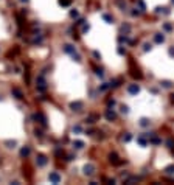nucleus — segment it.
Listing matches in <instances>:
<instances>
[{
  "label": "nucleus",
  "instance_id": "0eeeda50",
  "mask_svg": "<svg viewBox=\"0 0 174 185\" xmlns=\"http://www.w3.org/2000/svg\"><path fill=\"white\" fill-rule=\"evenodd\" d=\"M34 118H36V120H39V121H41V123L45 126V121H47V120H45L44 114H36V115H34Z\"/></svg>",
  "mask_w": 174,
  "mask_h": 185
},
{
  "label": "nucleus",
  "instance_id": "20e7f679",
  "mask_svg": "<svg viewBox=\"0 0 174 185\" xmlns=\"http://www.w3.org/2000/svg\"><path fill=\"white\" fill-rule=\"evenodd\" d=\"M115 117H117V115H115V112H114V110H111V109H109L107 112H106V118L109 120V121H112V120H115Z\"/></svg>",
  "mask_w": 174,
  "mask_h": 185
},
{
  "label": "nucleus",
  "instance_id": "aec40b11",
  "mask_svg": "<svg viewBox=\"0 0 174 185\" xmlns=\"http://www.w3.org/2000/svg\"><path fill=\"white\" fill-rule=\"evenodd\" d=\"M121 31H129V25H123L121 26Z\"/></svg>",
  "mask_w": 174,
  "mask_h": 185
},
{
  "label": "nucleus",
  "instance_id": "6e6552de",
  "mask_svg": "<svg viewBox=\"0 0 174 185\" xmlns=\"http://www.w3.org/2000/svg\"><path fill=\"white\" fill-rule=\"evenodd\" d=\"M70 107H72L73 110H79V109L82 107V103H79V101H76V103H72V104H70Z\"/></svg>",
  "mask_w": 174,
  "mask_h": 185
},
{
  "label": "nucleus",
  "instance_id": "4468645a",
  "mask_svg": "<svg viewBox=\"0 0 174 185\" xmlns=\"http://www.w3.org/2000/svg\"><path fill=\"white\" fill-rule=\"evenodd\" d=\"M117 5L120 6L121 10H124V8H126V2H124V0H117Z\"/></svg>",
  "mask_w": 174,
  "mask_h": 185
},
{
  "label": "nucleus",
  "instance_id": "c756f323",
  "mask_svg": "<svg viewBox=\"0 0 174 185\" xmlns=\"http://www.w3.org/2000/svg\"><path fill=\"white\" fill-rule=\"evenodd\" d=\"M172 3H174V0H172Z\"/></svg>",
  "mask_w": 174,
  "mask_h": 185
},
{
  "label": "nucleus",
  "instance_id": "a878e982",
  "mask_svg": "<svg viewBox=\"0 0 174 185\" xmlns=\"http://www.w3.org/2000/svg\"><path fill=\"white\" fill-rule=\"evenodd\" d=\"M96 75H98V76H103V70H99V69H96Z\"/></svg>",
  "mask_w": 174,
  "mask_h": 185
},
{
  "label": "nucleus",
  "instance_id": "f257e3e1",
  "mask_svg": "<svg viewBox=\"0 0 174 185\" xmlns=\"http://www.w3.org/2000/svg\"><path fill=\"white\" fill-rule=\"evenodd\" d=\"M50 182H53V183H59L61 182V176L58 174V173H50Z\"/></svg>",
  "mask_w": 174,
  "mask_h": 185
},
{
  "label": "nucleus",
  "instance_id": "cd10ccee",
  "mask_svg": "<svg viewBox=\"0 0 174 185\" xmlns=\"http://www.w3.org/2000/svg\"><path fill=\"white\" fill-rule=\"evenodd\" d=\"M169 54H174V48H169Z\"/></svg>",
  "mask_w": 174,
  "mask_h": 185
},
{
  "label": "nucleus",
  "instance_id": "9b49d317",
  "mask_svg": "<svg viewBox=\"0 0 174 185\" xmlns=\"http://www.w3.org/2000/svg\"><path fill=\"white\" fill-rule=\"evenodd\" d=\"M154 39H155V42H159V44L165 41V38H163V34H155V38H154Z\"/></svg>",
  "mask_w": 174,
  "mask_h": 185
},
{
  "label": "nucleus",
  "instance_id": "5701e85b",
  "mask_svg": "<svg viewBox=\"0 0 174 185\" xmlns=\"http://www.w3.org/2000/svg\"><path fill=\"white\" fill-rule=\"evenodd\" d=\"M145 51H148V50H151V45L149 44H145V48H143Z\"/></svg>",
  "mask_w": 174,
  "mask_h": 185
},
{
  "label": "nucleus",
  "instance_id": "7ed1b4c3",
  "mask_svg": "<svg viewBox=\"0 0 174 185\" xmlns=\"http://www.w3.org/2000/svg\"><path fill=\"white\" fill-rule=\"evenodd\" d=\"M36 162H38L39 166H44L45 163H47V157H45V156H38V160H36Z\"/></svg>",
  "mask_w": 174,
  "mask_h": 185
},
{
  "label": "nucleus",
  "instance_id": "412c9836",
  "mask_svg": "<svg viewBox=\"0 0 174 185\" xmlns=\"http://www.w3.org/2000/svg\"><path fill=\"white\" fill-rule=\"evenodd\" d=\"M163 86L166 87V89H169V87H171V82H168V81H163Z\"/></svg>",
  "mask_w": 174,
  "mask_h": 185
},
{
  "label": "nucleus",
  "instance_id": "2eb2a0df",
  "mask_svg": "<svg viewBox=\"0 0 174 185\" xmlns=\"http://www.w3.org/2000/svg\"><path fill=\"white\" fill-rule=\"evenodd\" d=\"M13 94L16 95V98H22V92H20L19 89H14V90H13Z\"/></svg>",
  "mask_w": 174,
  "mask_h": 185
},
{
  "label": "nucleus",
  "instance_id": "bb28decb",
  "mask_svg": "<svg viewBox=\"0 0 174 185\" xmlns=\"http://www.w3.org/2000/svg\"><path fill=\"white\" fill-rule=\"evenodd\" d=\"M118 53H120V54H124L126 51H124V48H121V47H120V48H118Z\"/></svg>",
  "mask_w": 174,
  "mask_h": 185
},
{
  "label": "nucleus",
  "instance_id": "ddd939ff",
  "mask_svg": "<svg viewBox=\"0 0 174 185\" xmlns=\"http://www.w3.org/2000/svg\"><path fill=\"white\" fill-rule=\"evenodd\" d=\"M103 19H104L107 23H112V22H114V19H112V17L109 16V14H104V16H103Z\"/></svg>",
  "mask_w": 174,
  "mask_h": 185
},
{
  "label": "nucleus",
  "instance_id": "a211bd4d",
  "mask_svg": "<svg viewBox=\"0 0 174 185\" xmlns=\"http://www.w3.org/2000/svg\"><path fill=\"white\" fill-rule=\"evenodd\" d=\"M70 16H72V17H78V11H76V10H73V11L70 13Z\"/></svg>",
  "mask_w": 174,
  "mask_h": 185
},
{
  "label": "nucleus",
  "instance_id": "393cba45",
  "mask_svg": "<svg viewBox=\"0 0 174 185\" xmlns=\"http://www.w3.org/2000/svg\"><path fill=\"white\" fill-rule=\"evenodd\" d=\"M86 31H89V25H84V26H82V33H86Z\"/></svg>",
  "mask_w": 174,
  "mask_h": 185
},
{
  "label": "nucleus",
  "instance_id": "9d476101",
  "mask_svg": "<svg viewBox=\"0 0 174 185\" xmlns=\"http://www.w3.org/2000/svg\"><path fill=\"white\" fill-rule=\"evenodd\" d=\"M165 173H166V174H174V165L166 166V168H165Z\"/></svg>",
  "mask_w": 174,
  "mask_h": 185
},
{
  "label": "nucleus",
  "instance_id": "1a4fd4ad",
  "mask_svg": "<svg viewBox=\"0 0 174 185\" xmlns=\"http://www.w3.org/2000/svg\"><path fill=\"white\" fill-rule=\"evenodd\" d=\"M28 154H30V148H28V146L22 148V151H20V156H22V157H26Z\"/></svg>",
  "mask_w": 174,
  "mask_h": 185
},
{
  "label": "nucleus",
  "instance_id": "c85d7f7f",
  "mask_svg": "<svg viewBox=\"0 0 174 185\" xmlns=\"http://www.w3.org/2000/svg\"><path fill=\"white\" fill-rule=\"evenodd\" d=\"M20 2H22V3H26V2H28V0H20Z\"/></svg>",
  "mask_w": 174,
  "mask_h": 185
},
{
  "label": "nucleus",
  "instance_id": "f3484780",
  "mask_svg": "<svg viewBox=\"0 0 174 185\" xmlns=\"http://www.w3.org/2000/svg\"><path fill=\"white\" fill-rule=\"evenodd\" d=\"M111 160H112L114 163H118V159H117V156H115V154H112V156H111Z\"/></svg>",
  "mask_w": 174,
  "mask_h": 185
},
{
  "label": "nucleus",
  "instance_id": "f03ea898",
  "mask_svg": "<svg viewBox=\"0 0 174 185\" xmlns=\"http://www.w3.org/2000/svg\"><path fill=\"white\" fill-rule=\"evenodd\" d=\"M93 173H95V166L93 165H86L84 166V174L86 176H92Z\"/></svg>",
  "mask_w": 174,
  "mask_h": 185
},
{
  "label": "nucleus",
  "instance_id": "6ab92c4d",
  "mask_svg": "<svg viewBox=\"0 0 174 185\" xmlns=\"http://www.w3.org/2000/svg\"><path fill=\"white\" fill-rule=\"evenodd\" d=\"M6 145H8V148H14L16 142H6Z\"/></svg>",
  "mask_w": 174,
  "mask_h": 185
},
{
  "label": "nucleus",
  "instance_id": "f8f14e48",
  "mask_svg": "<svg viewBox=\"0 0 174 185\" xmlns=\"http://www.w3.org/2000/svg\"><path fill=\"white\" fill-rule=\"evenodd\" d=\"M73 146H75V148H78V149H79V148H82V146H84V143H82L81 140H76V142H73Z\"/></svg>",
  "mask_w": 174,
  "mask_h": 185
},
{
  "label": "nucleus",
  "instance_id": "b1692460",
  "mask_svg": "<svg viewBox=\"0 0 174 185\" xmlns=\"http://www.w3.org/2000/svg\"><path fill=\"white\" fill-rule=\"evenodd\" d=\"M121 112H123V114H127V107H126V106H121Z\"/></svg>",
  "mask_w": 174,
  "mask_h": 185
},
{
  "label": "nucleus",
  "instance_id": "39448f33",
  "mask_svg": "<svg viewBox=\"0 0 174 185\" xmlns=\"http://www.w3.org/2000/svg\"><path fill=\"white\" fill-rule=\"evenodd\" d=\"M127 90H129V94H132V95H135V94H138V86H137V84H132V86H129V89H127Z\"/></svg>",
  "mask_w": 174,
  "mask_h": 185
},
{
  "label": "nucleus",
  "instance_id": "4be33fe9",
  "mask_svg": "<svg viewBox=\"0 0 174 185\" xmlns=\"http://www.w3.org/2000/svg\"><path fill=\"white\" fill-rule=\"evenodd\" d=\"M73 132H81V126H75L73 128Z\"/></svg>",
  "mask_w": 174,
  "mask_h": 185
},
{
  "label": "nucleus",
  "instance_id": "dca6fc26",
  "mask_svg": "<svg viewBox=\"0 0 174 185\" xmlns=\"http://www.w3.org/2000/svg\"><path fill=\"white\" fill-rule=\"evenodd\" d=\"M59 3H61L62 6H68V5L72 3V0H59Z\"/></svg>",
  "mask_w": 174,
  "mask_h": 185
},
{
  "label": "nucleus",
  "instance_id": "423d86ee",
  "mask_svg": "<svg viewBox=\"0 0 174 185\" xmlns=\"http://www.w3.org/2000/svg\"><path fill=\"white\" fill-rule=\"evenodd\" d=\"M64 51L68 53V54H73L76 50H75V47H72V45H65V47H64Z\"/></svg>",
  "mask_w": 174,
  "mask_h": 185
}]
</instances>
